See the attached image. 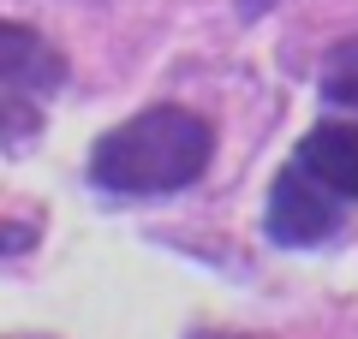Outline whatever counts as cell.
I'll return each instance as SVG.
<instances>
[{"label":"cell","mask_w":358,"mask_h":339,"mask_svg":"<svg viewBox=\"0 0 358 339\" xmlns=\"http://www.w3.org/2000/svg\"><path fill=\"white\" fill-rule=\"evenodd\" d=\"M209 161H215V126L179 101H162L96 137L90 179L120 197H173V190L197 185Z\"/></svg>","instance_id":"obj_1"},{"label":"cell","mask_w":358,"mask_h":339,"mask_svg":"<svg viewBox=\"0 0 358 339\" xmlns=\"http://www.w3.org/2000/svg\"><path fill=\"white\" fill-rule=\"evenodd\" d=\"M341 202L322 179H310L305 167H281L275 173V185H268V214H263V232L268 244H281V250H310V244H322L329 232H341Z\"/></svg>","instance_id":"obj_2"},{"label":"cell","mask_w":358,"mask_h":339,"mask_svg":"<svg viewBox=\"0 0 358 339\" xmlns=\"http://www.w3.org/2000/svg\"><path fill=\"white\" fill-rule=\"evenodd\" d=\"M293 161L305 167L310 179H322L334 197L352 202L358 197V119H322V126H310L305 137H299Z\"/></svg>","instance_id":"obj_3"},{"label":"cell","mask_w":358,"mask_h":339,"mask_svg":"<svg viewBox=\"0 0 358 339\" xmlns=\"http://www.w3.org/2000/svg\"><path fill=\"white\" fill-rule=\"evenodd\" d=\"M0 84L13 89H60L66 84V54L42 30L0 18Z\"/></svg>","instance_id":"obj_4"},{"label":"cell","mask_w":358,"mask_h":339,"mask_svg":"<svg viewBox=\"0 0 358 339\" xmlns=\"http://www.w3.org/2000/svg\"><path fill=\"white\" fill-rule=\"evenodd\" d=\"M322 101L358 113V36L329 48V60H322Z\"/></svg>","instance_id":"obj_5"},{"label":"cell","mask_w":358,"mask_h":339,"mask_svg":"<svg viewBox=\"0 0 358 339\" xmlns=\"http://www.w3.org/2000/svg\"><path fill=\"white\" fill-rule=\"evenodd\" d=\"M30 244H36V226H18V232L0 226V250H30Z\"/></svg>","instance_id":"obj_6"},{"label":"cell","mask_w":358,"mask_h":339,"mask_svg":"<svg viewBox=\"0 0 358 339\" xmlns=\"http://www.w3.org/2000/svg\"><path fill=\"white\" fill-rule=\"evenodd\" d=\"M263 6H268V0H239V13H245V18H257Z\"/></svg>","instance_id":"obj_7"},{"label":"cell","mask_w":358,"mask_h":339,"mask_svg":"<svg viewBox=\"0 0 358 339\" xmlns=\"http://www.w3.org/2000/svg\"><path fill=\"white\" fill-rule=\"evenodd\" d=\"M192 339H263V333H192Z\"/></svg>","instance_id":"obj_8"}]
</instances>
